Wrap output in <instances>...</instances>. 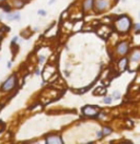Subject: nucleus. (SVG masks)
Returning <instances> with one entry per match:
<instances>
[{"mask_svg": "<svg viewBox=\"0 0 140 144\" xmlns=\"http://www.w3.org/2000/svg\"><path fill=\"white\" fill-rule=\"evenodd\" d=\"M130 26H131V21H130V19L127 15L119 16L115 21V29L119 33H126V32H128Z\"/></svg>", "mask_w": 140, "mask_h": 144, "instance_id": "nucleus-1", "label": "nucleus"}, {"mask_svg": "<svg viewBox=\"0 0 140 144\" xmlns=\"http://www.w3.org/2000/svg\"><path fill=\"white\" fill-rule=\"evenodd\" d=\"M129 70L130 71H134L139 67V63H140V49H135L134 52L130 55V58H129Z\"/></svg>", "mask_w": 140, "mask_h": 144, "instance_id": "nucleus-2", "label": "nucleus"}, {"mask_svg": "<svg viewBox=\"0 0 140 144\" xmlns=\"http://www.w3.org/2000/svg\"><path fill=\"white\" fill-rule=\"evenodd\" d=\"M17 85V75L15 74H12V75H10L6 81H4L2 83L1 85V91L2 92H10L11 90H13Z\"/></svg>", "mask_w": 140, "mask_h": 144, "instance_id": "nucleus-3", "label": "nucleus"}, {"mask_svg": "<svg viewBox=\"0 0 140 144\" xmlns=\"http://www.w3.org/2000/svg\"><path fill=\"white\" fill-rule=\"evenodd\" d=\"M82 113L84 116H87V117H95V116L99 115L100 108L96 107V106L88 105V106H84V107L82 108Z\"/></svg>", "mask_w": 140, "mask_h": 144, "instance_id": "nucleus-4", "label": "nucleus"}, {"mask_svg": "<svg viewBox=\"0 0 140 144\" xmlns=\"http://www.w3.org/2000/svg\"><path fill=\"white\" fill-rule=\"evenodd\" d=\"M110 7V1L108 0H96L94 1V8L97 12H102L106 10Z\"/></svg>", "mask_w": 140, "mask_h": 144, "instance_id": "nucleus-5", "label": "nucleus"}, {"mask_svg": "<svg viewBox=\"0 0 140 144\" xmlns=\"http://www.w3.org/2000/svg\"><path fill=\"white\" fill-rule=\"evenodd\" d=\"M129 50V44L127 41H122V43H119L117 45V47H116V52H117L118 55L120 56H124L128 53Z\"/></svg>", "mask_w": 140, "mask_h": 144, "instance_id": "nucleus-6", "label": "nucleus"}, {"mask_svg": "<svg viewBox=\"0 0 140 144\" xmlns=\"http://www.w3.org/2000/svg\"><path fill=\"white\" fill-rule=\"evenodd\" d=\"M46 143H54V144H60L63 143V139L60 138L58 134H50V135H48L47 138H46L45 140Z\"/></svg>", "mask_w": 140, "mask_h": 144, "instance_id": "nucleus-7", "label": "nucleus"}, {"mask_svg": "<svg viewBox=\"0 0 140 144\" xmlns=\"http://www.w3.org/2000/svg\"><path fill=\"white\" fill-rule=\"evenodd\" d=\"M93 7H94V0H84L83 1V10L84 11H90Z\"/></svg>", "mask_w": 140, "mask_h": 144, "instance_id": "nucleus-8", "label": "nucleus"}, {"mask_svg": "<svg viewBox=\"0 0 140 144\" xmlns=\"http://www.w3.org/2000/svg\"><path fill=\"white\" fill-rule=\"evenodd\" d=\"M127 63H128V60L127 58H122L118 62V68H119V71H124L126 68H127Z\"/></svg>", "mask_w": 140, "mask_h": 144, "instance_id": "nucleus-9", "label": "nucleus"}, {"mask_svg": "<svg viewBox=\"0 0 140 144\" xmlns=\"http://www.w3.org/2000/svg\"><path fill=\"white\" fill-rule=\"evenodd\" d=\"M13 4H14L15 8L20 9L24 6V1H23V0H13Z\"/></svg>", "mask_w": 140, "mask_h": 144, "instance_id": "nucleus-10", "label": "nucleus"}, {"mask_svg": "<svg viewBox=\"0 0 140 144\" xmlns=\"http://www.w3.org/2000/svg\"><path fill=\"white\" fill-rule=\"evenodd\" d=\"M104 94H106V89H104V87H99L94 92V95H104Z\"/></svg>", "mask_w": 140, "mask_h": 144, "instance_id": "nucleus-11", "label": "nucleus"}, {"mask_svg": "<svg viewBox=\"0 0 140 144\" xmlns=\"http://www.w3.org/2000/svg\"><path fill=\"white\" fill-rule=\"evenodd\" d=\"M102 132H103V135H110V134L112 133V129L108 128V127H104Z\"/></svg>", "mask_w": 140, "mask_h": 144, "instance_id": "nucleus-12", "label": "nucleus"}, {"mask_svg": "<svg viewBox=\"0 0 140 144\" xmlns=\"http://www.w3.org/2000/svg\"><path fill=\"white\" fill-rule=\"evenodd\" d=\"M7 20H9V21H13L14 20V13H9L8 12V14H7Z\"/></svg>", "mask_w": 140, "mask_h": 144, "instance_id": "nucleus-13", "label": "nucleus"}, {"mask_svg": "<svg viewBox=\"0 0 140 144\" xmlns=\"http://www.w3.org/2000/svg\"><path fill=\"white\" fill-rule=\"evenodd\" d=\"M103 101H104V104H106V105H110V104L112 103V97H111V96H107V97H105Z\"/></svg>", "mask_w": 140, "mask_h": 144, "instance_id": "nucleus-14", "label": "nucleus"}, {"mask_svg": "<svg viewBox=\"0 0 140 144\" xmlns=\"http://www.w3.org/2000/svg\"><path fill=\"white\" fill-rule=\"evenodd\" d=\"M113 97H114V98H119V97H120V94H119V92H117V91H116V92H114L113 93Z\"/></svg>", "mask_w": 140, "mask_h": 144, "instance_id": "nucleus-15", "label": "nucleus"}, {"mask_svg": "<svg viewBox=\"0 0 140 144\" xmlns=\"http://www.w3.org/2000/svg\"><path fill=\"white\" fill-rule=\"evenodd\" d=\"M37 13H38V14H40L41 16H45L46 14H47L45 10H38V12H37Z\"/></svg>", "mask_w": 140, "mask_h": 144, "instance_id": "nucleus-16", "label": "nucleus"}, {"mask_svg": "<svg viewBox=\"0 0 140 144\" xmlns=\"http://www.w3.org/2000/svg\"><path fill=\"white\" fill-rule=\"evenodd\" d=\"M135 30H136L137 33H140V23H137V24L135 25Z\"/></svg>", "mask_w": 140, "mask_h": 144, "instance_id": "nucleus-17", "label": "nucleus"}, {"mask_svg": "<svg viewBox=\"0 0 140 144\" xmlns=\"http://www.w3.org/2000/svg\"><path fill=\"white\" fill-rule=\"evenodd\" d=\"M2 9H3V10L6 11V12H9V11L11 10V8H10V6H2Z\"/></svg>", "mask_w": 140, "mask_h": 144, "instance_id": "nucleus-18", "label": "nucleus"}, {"mask_svg": "<svg viewBox=\"0 0 140 144\" xmlns=\"http://www.w3.org/2000/svg\"><path fill=\"white\" fill-rule=\"evenodd\" d=\"M45 57H44V56H40V59H38V61H40V63H43L44 61H45Z\"/></svg>", "mask_w": 140, "mask_h": 144, "instance_id": "nucleus-19", "label": "nucleus"}, {"mask_svg": "<svg viewBox=\"0 0 140 144\" xmlns=\"http://www.w3.org/2000/svg\"><path fill=\"white\" fill-rule=\"evenodd\" d=\"M20 19H21L20 13H14V20H20Z\"/></svg>", "mask_w": 140, "mask_h": 144, "instance_id": "nucleus-20", "label": "nucleus"}, {"mask_svg": "<svg viewBox=\"0 0 140 144\" xmlns=\"http://www.w3.org/2000/svg\"><path fill=\"white\" fill-rule=\"evenodd\" d=\"M18 39H19V38H18L17 36H15V37H13V39H12V41H11V44H12V45H14V44L17 43V41H18Z\"/></svg>", "mask_w": 140, "mask_h": 144, "instance_id": "nucleus-21", "label": "nucleus"}, {"mask_svg": "<svg viewBox=\"0 0 140 144\" xmlns=\"http://www.w3.org/2000/svg\"><path fill=\"white\" fill-rule=\"evenodd\" d=\"M102 137H104V135H103V132H102V131H99V132H97V138L101 139Z\"/></svg>", "mask_w": 140, "mask_h": 144, "instance_id": "nucleus-22", "label": "nucleus"}, {"mask_svg": "<svg viewBox=\"0 0 140 144\" xmlns=\"http://www.w3.org/2000/svg\"><path fill=\"white\" fill-rule=\"evenodd\" d=\"M35 74H36V75H38V74H40V70H38V69H36V70H35Z\"/></svg>", "mask_w": 140, "mask_h": 144, "instance_id": "nucleus-23", "label": "nucleus"}, {"mask_svg": "<svg viewBox=\"0 0 140 144\" xmlns=\"http://www.w3.org/2000/svg\"><path fill=\"white\" fill-rule=\"evenodd\" d=\"M11 66H12V62L9 61V62H8V68H11Z\"/></svg>", "mask_w": 140, "mask_h": 144, "instance_id": "nucleus-24", "label": "nucleus"}, {"mask_svg": "<svg viewBox=\"0 0 140 144\" xmlns=\"http://www.w3.org/2000/svg\"><path fill=\"white\" fill-rule=\"evenodd\" d=\"M54 1H56V0H50V1H49V4H52Z\"/></svg>", "mask_w": 140, "mask_h": 144, "instance_id": "nucleus-25", "label": "nucleus"}, {"mask_svg": "<svg viewBox=\"0 0 140 144\" xmlns=\"http://www.w3.org/2000/svg\"><path fill=\"white\" fill-rule=\"evenodd\" d=\"M0 1H1V2H2V1H4V0H0Z\"/></svg>", "mask_w": 140, "mask_h": 144, "instance_id": "nucleus-26", "label": "nucleus"}, {"mask_svg": "<svg viewBox=\"0 0 140 144\" xmlns=\"http://www.w3.org/2000/svg\"><path fill=\"white\" fill-rule=\"evenodd\" d=\"M139 18H140V12H139Z\"/></svg>", "mask_w": 140, "mask_h": 144, "instance_id": "nucleus-27", "label": "nucleus"}]
</instances>
